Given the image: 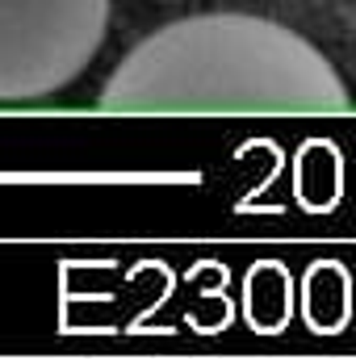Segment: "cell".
Returning <instances> with one entry per match:
<instances>
[{
	"instance_id": "6da1fadb",
	"label": "cell",
	"mask_w": 356,
	"mask_h": 360,
	"mask_svg": "<svg viewBox=\"0 0 356 360\" xmlns=\"http://www.w3.org/2000/svg\"><path fill=\"white\" fill-rule=\"evenodd\" d=\"M352 92L327 55L256 13L160 25L101 89L105 113H344Z\"/></svg>"
},
{
	"instance_id": "7a4b0ae2",
	"label": "cell",
	"mask_w": 356,
	"mask_h": 360,
	"mask_svg": "<svg viewBox=\"0 0 356 360\" xmlns=\"http://www.w3.org/2000/svg\"><path fill=\"white\" fill-rule=\"evenodd\" d=\"M109 0H0V105L68 89L105 42Z\"/></svg>"
},
{
	"instance_id": "3957f363",
	"label": "cell",
	"mask_w": 356,
	"mask_h": 360,
	"mask_svg": "<svg viewBox=\"0 0 356 360\" xmlns=\"http://www.w3.org/2000/svg\"><path fill=\"white\" fill-rule=\"evenodd\" d=\"M160 4H180V0H160Z\"/></svg>"
}]
</instances>
